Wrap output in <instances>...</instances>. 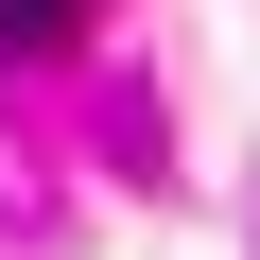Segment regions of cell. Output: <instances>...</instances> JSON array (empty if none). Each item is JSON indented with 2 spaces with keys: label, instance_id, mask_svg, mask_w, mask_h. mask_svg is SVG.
<instances>
[{
  "label": "cell",
  "instance_id": "1",
  "mask_svg": "<svg viewBox=\"0 0 260 260\" xmlns=\"http://www.w3.org/2000/svg\"><path fill=\"white\" fill-rule=\"evenodd\" d=\"M70 18L87 0H0V52H70Z\"/></svg>",
  "mask_w": 260,
  "mask_h": 260
}]
</instances>
